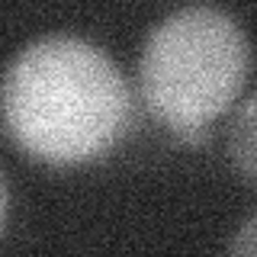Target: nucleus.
I'll use <instances>...</instances> for the list:
<instances>
[{
  "instance_id": "nucleus-3",
  "label": "nucleus",
  "mask_w": 257,
  "mask_h": 257,
  "mask_svg": "<svg viewBox=\"0 0 257 257\" xmlns=\"http://www.w3.org/2000/svg\"><path fill=\"white\" fill-rule=\"evenodd\" d=\"M225 148L231 167L257 187V93L235 106L225 132Z\"/></svg>"
},
{
  "instance_id": "nucleus-2",
  "label": "nucleus",
  "mask_w": 257,
  "mask_h": 257,
  "mask_svg": "<svg viewBox=\"0 0 257 257\" xmlns=\"http://www.w3.org/2000/svg\"><path fill=\"white\" fill-rule=\"evenodd\" d=\"M251 52L238 20L215 7H183L148 32L139 55V90L148 112L177 139L203 128L235 103Z\"/></svg>"
},
{
  "instance_id": "nucleus-1",
  "label": "nucleus",
  "mask_w": 257,
  "mask_h": 257,
  "mask_svg": "<svg viewBox=\"0 0 257 257\" xmlns=\"http://www.w3.org/2000/svg\"><path fill=\"white\" fill-rule=\"evenodd\" d=\"M4 128L26 155L55 167L90 164L112 151L132 116L122 71L100 45L42 36L4 71Z\"/></svg>"
},
{
  "instance_id": "nucleus-4",
  "label": "nucleus",
  "mask_w": 257,
  "mask_h": 257,
  "mask_svg": "<svg viewBox=\"0 0 257 257\" xmlns=\"http://www.w3.org/2000/svg\"><path fill=\"white\" fill-rule=\"evenodd\" d=\"M228 251L231 254H257V212H251L244 222H241L235 238L228 241Z\"/></svg>"
}]
</instances>
